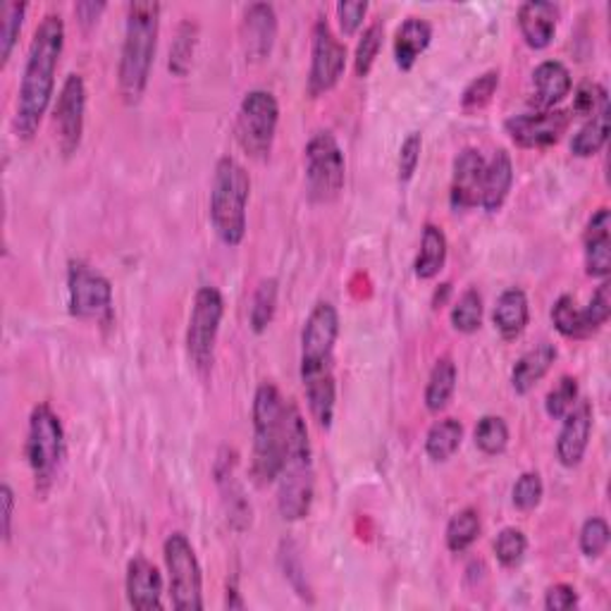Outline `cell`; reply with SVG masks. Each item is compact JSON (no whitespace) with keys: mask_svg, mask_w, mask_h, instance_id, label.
Masks as SVG:
<instances>
[{"mask_svg":"<svg viewBox=\"0 0 611 611\" xmlns=\"http://www.w3.org/2000/svg\"><path fill=\"white\" fill-rule=\"evenodd\" d=\"M63 48L65 22L63 17L55 15V12H48L31 36L27 63H24L17 91L15 119H12L15 135L24 141L36 137L48 105H51L55 91V72L60 65V55H63Z\"/></svg>","mask_w":611,"mask_h":611,"instance_id":"obj_1","label":"cell"},{"mask_svg":"<svg viewBox=\"0 0 611 611\" xmlns=\"http://www.w3.org/2000/svg\"><path fill=\"white\" fill-rule=\"evenodd\" d=\"M340 338V314L330 302H320L310 310L302 332V382L308 411L314 421L330 430L334 421V344Z\"/></svg>","mask_w":611,"mask_h":611,"instance_id":"obj_2","label":"cell"},{"mask_svg":"<svg viewBox=\"0 0 611 611\" xmlns=\"http://www.w3.org/2000/svg\"><path fill=\"white\" fill-rule=\"evenodd\" d=\"M275 483H278L280 517L284 521L306 519L316 493L314 449H310L304 416L294 402H287L282 469Z\"/></svg>","mask_w":611,"mask_h":611,"instance_id":"obj_3","label":"cell"},{"mask_svg":"<svg viewBox=\"0 0 611 611\" xmlns=\"http://www.w3.org/2000/svg\"><path fill=\"white\" fill-rule=\"evenodd\" d=\"M161 10V3L153 0H137L127 5L125 41L117 67L119 96L127 105H137L147 93L155 46H158Z\"/></svg>","mask_w":611,"mask_h":611,"instance_id":"obj_4","label":"cell"},{"mask_svg":"<svg viewBox=\"0 0 611 611\" xmlns=\"http://www.w3.org/2000/svg\"><path fill=\"white\" fill-rule=\"evenodd\" d=\"M251 177L246 167L230 155L215 165L211 187V225L225 246H239L246 237V206Z\"/></svg>","mask_w":611,"mask_h":611,"instance_id":"obj_5","label":"cell"},{"mask_svg":"<svg viewBox=\"0 0 611 611\" xmlns=\"http://www.w3.org/2000/svg\"><path fill=\"white\" fill-rule=\"evenodd\" d=\"M287 402L272 382H260L254 394V471L260 485L275 483L282 469Z\"/></svg>","mask_w":611,"mask_h":611,"instance_id":"obj_6","label":"cell"},{"mask_svg":"<svg viewBox=\"0 0 611 611\" xmlns=\"http://www.w3.org/2000/svg\"><path fill=\"white\" fill-rule=\"evenodd\" d=\"M27 463L34 475L36 489H48L55 481L60 463L65 457V430L51 404H36L27 428Z\"/></svg>","mask_w":611,"mask_h":611,"instance_id":"obj_7","label":"cell"},{"mask_svg":"<svg viewBox=\"0 0 611 611\" xmlns=\"http://www.w3.org/2000/svg\"><path fill=\"white\" fill-rule=\"evenodd\" d=\"M304 153L308 199L314 203L338 201L346 179V161L338 137L332 131H318L306 143Z\"/></svg>","mask_w":611,"mask_h":611,"instance_id":"obj_8","label":"cell"},{"mask_svg":"<svg viewBox=\"0 0 611 611\" xmlns=\"http://www.w3.org/2000/svg\"><path fill=\"white\" fill-rule=\"evenodd\" d=\"M278 125L280 103L275 99V93L266 89H251L242 99V103H239L237 113L239 147H242L251 158L266 161L272 151Z\"/></svg>","mask_w":611,"mask_h":611,"instance_id":"obj_9","label":"cell"},{"mask_svg":"<svg viewBox=\"0 0 611 611\" xmlns=\"http://www.w3.org/2000/svg\"><path fill=\"white\" fill-rule=\"evenodd\" d=\"M225 316V298L218 287L203 284L194 294V306L187 326V354L199 373H208L215 361L220 322Z\"/></svg>","mask_w":611,"mask_h":611,"instance_id":"obj_10","label":"cell"},{"mask_svg":"<svg viewBox=\"0 0 611 611\" xmlns=\"http://www.w3.org/2000/svg\"><path fill=\"white\" fill-rule=\"evenodd\" d=\"M170 600L177 611L203 609V573L194 545L184 533H170L163 545Z\"/></svg>","mask_w":611,"mask_h":611,"instance_id":"obj_11","label":"cell"},{"mask_svg":"<svg viewBox=\"0 0 611 611\" xmlns=\"http://www.w3.org/2000/svg\"><path fill=\"white\" fill-rule=\"evenodd\" d=\"M69 314L79 320H101L113 314V284L84 260L67 266Z\"/></svg>","mask_w":611,"mask_h":611,"instance_id":"obj_12","label":"cell"},{"mask_svg":"<svg viewBox=\"0 0 611 611\" xmlns=\"http://www.w3.org/2000/svg\"><path fill=\"white\" fill-rule=\"evenodd\" d=\"M346 69V46L334 36L326 20H318L310 34V67H308V96L328 93L338 87Z\"/></svg>","mask_w":611,"mask_h":611,"instance_id":"obj_13","label":"cell"},{"mask_svg":"<svg viewBox=\"0 0 611 611\" xmlns=\"http://www.w3.org/2000/svg\"><path fill=\"white\" fill-rule=\"evenodd\" d=\"M571 125L569 111H535L507 117L505 129L511 141L521 149H547L567 135Z\"/></svg>","mask_w":611,"mask_h":611,"instance_id":"obj_14","label":"cell"},{"mask_svg":"<svg viewBox=\"0 0 611 611\" xmlns=\"http://www.w3.org/2000/svg\"><path fill=\"white\" fill-rule=\"evenodd\" d=\"M84 115H87V84L81 75H67L55 103L58 143L65 155L77 153L84 137Z\"/></svg>","mask_w":611,"mask_h":611,"instance_id":"obj_15","label":"cell"},{"mask_svg":"<svg viewBox=\"0 0 611 611\" xmlns=\"http://www.w3.org/2000/svg\"><path fill=\"white\" fill-rule=\"evenodd\" d=\"M485 158L478 149H463L454 158L451 187H449V206L454 213H466L481 206V187L485 175Z\"/></svg>","mask_w":611,"mask_h":611,"instance_id":"obj_16","label":"cell"},{"mask_svg":"<svg viewBox=\"0 0 611 611\" xmlns=\"http://www.w3.org/2000/svg\"><path fill=\"white\" fill-rule=\"evenodd\" d=\"M593 435V404L578 399L576 406L561 418L557 437V459L564 469H576L585 459Z\"/></svg>","mask_w":611,"mask_h":611,"instance_id":"obj_17","label":"cell"},{"mask_svg":"<svg viewBox=\"0 0 611 611\" xmlns=\"http://www.w3.org/2000/svg\"><path fill=\"white\" fill-rule=\"evenodd\" d=\"M275 39H278V15L268 3H254L244 10L242 20V43L244 53L254 63H260L272 53Z\"/></svg>","mask_w":611,"mask_h":611,"instance_id":"obj_18","label":"cell"},{"mask_svg":"<svg viewBox=\"0 0 611 611\" xmlns=\"http://www.w3.org/2000/svg\"><path fill=\"white\" fill-rule=\"evenodd\" d=\"M583 256L585 272L590 278L607 280L611 272V213L600 208L585 225L583 232Z\"/></svg>","mask_w":611,"mask_h":611,"instance_id":"obj_19","label":"cell"},{"mask_svg":"<svg viewBox=\"0 0 611 611\" xmlns=\"http://www.w3.org/2000/svg\"><path fill=\"white\" fill-rule=\"evenodd\" d=\"M127 602L135 609H163V576L147 557H135L125 576Z\"/></svg>","mask_w":611,"mask_h":611,"instance_id":"obj_20","label":"cell"},{"mask_svg":"<svg viewBox=\"0 0 611 611\" xmlns=\"http://www.w3.org/2000/svg\"><path fill=\"white\" fill-rule=\"evenodd\" d=\"M561 17V8L547 0H529L517 12V22L523 41L529 43L533 51H543L555 41L557 24Z\"/></svg>","mask_w":611,"mask_h":611,"instance_id":"obj_21","label":"cell"},{"mask_svg":"<svg viewBox=\"0 0 611 611\" xmlns=\"http://www.w3.org/2000/svg\"><path fill=\"white\" fill-rule=\"evenodd\" d=\"M573 89V79L569 67L561 60H545L533 69V103L540 111H555Z\"/></svg>","mask_w":611,"mask_h":611,"instance_id":"obj_22","label":"cell"},{"mask_svg":"<svg viewBox=\"0 0 611 611\" xmlns=\"http://www.w3.org/2000/svg\"><path fill=\"white\" fill-rule=\"evenodd\" d=\"M430 41H433V24L423 17H406L394 34V63L402 72L413 69Z\"/></svg>","mask_w":611,"mask_h":611,"instance_id":"obj_23","label":"cell"},{"mask_svg":"<svg viewBox=\"0 0 611 611\" xmlns=\"http://www.w3.org/2000/svg\"><path fill=\"white\" fill-rule=\"evenodd\" d=\"M513 187V163L511 155L499 149L493 158L485 163L483 187H481V206L485 213H497L509 199V191Z\"/></svg>","mask_w":611,"mask_h":611,"instance_id":"obj_24","label":"cell"},{"mask_svg":"<svg viewBox=\"0 0 611 611\" xmlns=\"http://www.w3.org/2000/svg\"><path fill=\"white\" fill-rule=\"evenodd\" d=\"M495 328L505 340H517L529 328L531 320V304L529 294H525L521 287H509L499 294L495 310H493Z\"/></svg>","mask_w":611,"mask_h":611,"instance_id":"obj_25","label":"cell"},{"mask_svg":"<svg viewBox=\"0 0 611 611\" xmlns=\"http://www.w3.org/2000/svg\"><path fill=\"white\" fill-rule=\"evenodd\" d=\"M557 346L552 342H540L525 352L511 370V387L517 394H529L540 382L557 361Z\"/></svg>","mask_w":611,"mask_h":611,"instance_id":"obj_26","label":"cell"},{"mask_svg":"<svg viewBox=\"0 0 611 611\" xmlns=\"http://www.w3.org/2000/svg\"><path fill=\"white\" fill-rule=\"evenodd\" d=\"M459 382V370L451 356H440L433 370H430L428 385H425V409L430 413L445 411L449 402L454 399Z\"/></svg>","mask_w":611,"mask_h":611,"instance_id":"obj_27","label":"cell"},{"mask_svg":"<svg viewBox=\"0 0 611 611\" xmlns=\"http://www.w3.org/2000/svg\"><path fill=\"white\" fill-rule=\"evenodd\" d=\"M447 237L442 232V227L428 222L423 227V237H421V251H418L416 263H413V272L418 280H433L442 272L447 263Z\"/></svg>","mask_w":611,"mask_h":611,"instance_id":"obj_28","label":"cell"},{"mask_svg":"<svg viewBox=\"0 0 611 611\" xmlns=\"http://www.w3.org/2000/svg\"><path fill=\"white\" fill-rule=\"evenodd\" d=\"M463 442V425L457 418H442L430 425L425 435V454L430 461H449L459 451Z\"/></svg>","mask_w":611,"mask_h":611,"instance_id":"obj_29","label":"cell"},{"mask_svg":"<svg viewBox=\"0 0 611 611\" xmlns=\"http://www.w3.org/2000/svg\"><path fill=\"white\" fill-rule=\"evenodd\" d=\"M607 139H609V105L600 107L595 115H590L588 123L573 135L571 153L576 155V158H593V155L604 149Z\"/></svg>","mask_w":611,"mask_h":611,"instance_id":"obj_30","label":"cell"},{"mask_svg":"<svg viewBox=\"0 0 611 611\" xmlns=\"http://www.w3.org/2000/svg\"><path fill=\"white\" fill-rule=\"evenodd\" d=\"M481 531H483V523H481V513H478V509L466 507L454 513L447 523V531H445L449 552H454V555L466 552V549L473 547V543L481 537Z\"/></svg>","mask_w":611,"mask_h":611,"instance_id":"obj_31","label":"cell"},{"mask_svg":"<svg viewBox=\"0 0 611 611\" xmlns=\"http://www.w3.org/2000/svg\"><path fill=\"white\" fill-rule=\"evenodd\" d=\"M278 294H280V282L275 278L260 280V284L256 287L249 310V326L256 334H263L270 328L275 310H278Z\"/></svg>","mask_w":611,"mask_h":611,"instance_id":"obj_32","label":"cell"},{"mask_svg":"<svg viewBox=\"0 0 611 611\" xmlns=\"http://www.w3.org/2000/svg\"><path fill=\"white\" fill-rule=\"evenodd\" d=\"M473 440L475 447L487 454V457H497V454L505 451L509 445V425L501 416L487 413L478 421Z\"/></svg>","mask_w":611,"mask_h":611,"instance_id":"obj_33","label":"cell"},{"mask_svg":"<svg viewBox=\"0 0 611 611\" xmlns=\"http://www.w3.org/2000/svg\"><path fill=\"white\" fill-rule=\"evenodd\" d=\"M451 326L463 334H473L483 326V296L478 290H466L451 306Z\"/></svg>","mask_w":611,"mask_h":611,"instance_id":"obj_34","label":"cell"},{"mask_svg":"<svg viewBox=\"0 0 611 611\" xmlns=\"http://www.w3.org/2000/svg\"><path fill=\"white\" fill-rule=\"evenodd\" d=\"M382 39H385V27L380 22L368 24L364 29L361 39L356 43V53H354V69L358 77H368L370 69L375 65V58L382 48Z\"/></svg>","mask_w":611,"mask_h":611,"instance_id":"obj_35","label":"cell"},{"mask_svg":"<svg viewBox=\"0 0 611 611\" xmlns=\"http://www.w3.org/2000/svg\"><path fill=\"white\" fill-rule=\"evenodd\" d=\"M525 552H529V537H525V533L521 529H513V525H509V529H505L497 535L495 557L505 569H517L523 561Z\"/></svg>","mask_w":611,"mask_h":611,"instance_id":"obj_36","label":"cell"},{"mask_svg":"<svg viewBox=\"0 0 611 611\" xmlns=\"http://www.w3.org/2000/svg\"><path fill=\"white\" fill-rule=\"evenodd\" d=\"M552 322L555 328L564 334V338H588L583 328V316H581V308L576 306V298L571 294H561L555 306H552Z\"/></svg>","mask_w":611,"mask_h":611,"instance_id":"obj_37","label":"cell"},{"mask_svg":"<svg viewBox=\"0 0 611 611\" xmlns=\"http://www.w3.org/2000/svg\"><path fill=\"white\" fill-rule=\"evenodd\" d=\"M194 48H196V24L194 22H182L177 29L175 43L170 48V69L177 77H184L191 60H194Z\"/></svg>","mask_w":611,"mask_h":611,"instance_id":"obj_38","label":"cell"},{"mask_svg":"<svg viewBox=\"0 0 611 611\" xmlns=\"http://www.w3.org/2000/svg\"><path fill=\"white\" fill-rule=\"evenodd\" d=\"M499 89V69H487L481 77L469 81V87L461 93V107L463 111H483V107L493 101V96Z\"/></svg>","mask_w":611,"mask_h":611,"instance_id":"obj_39","label":"cell"},{"mask_svg":"<svg viewBox=\"0 0 611 611\" xmlns=\"http://www.w3.org/2000/svg\"><path fill=\"white\" fill-rule=\"evenodd\" d=\"M578 380L576 378H571V375H564L561 378L555 390H549L547 394V399H545V411L549 418H555V421H561L573 406H576L578 402Z\"/></svg>","mask_w":611,"mask_h":611,"instance_id":"obj_40","label":"cell"},{"mask_svg":"<svg viewBox=\"0 0 611 611\" xmlns=\"http://www.w3.org/2000/svg\"><path fill=\"white\" fill-rule=\"evenodd\" d=\"M24 15H27V3L3 5V27H0V60H3V65L10 60L12 48L20 39Z\"/></svg>","mask_w":611,"mask_h":611,"instance_id":"obj_41","label":"cell"},{"mask_svg":"<svg viewBox=\"0 0 611 611\" xmlns=\"http://www.w3.org/2000/svg\"><path fill=\"white\" fill-rule=\"evenodd\" d=\"M581 316H583L585 334L597 332L609 320V316H611V284L607 280L600 287H597L593 298H590V304L581 308Z\"/></svg>","mask_w":611,"mask_h":611,"instance_id":"obj_42","label":"cell"},{"mask_svg":"<svg viewBox=\"0 0 611 611\" xmlns=\"http://www.w3.org/2000/svg\"><path fill=\"white\" fill-rule=\"evenodd\" d=\"M609 523L602 517H593L583 523L581 529V552L588 559H600L609 547Z\"/></svg>","mask_w":611,"mask_h":611,"instance_id":"obj_43","label":"cell"},{"mask_svg":"<svg viewBox=\"0 0 611 611\" xmlns=\"http://www.w3.org/2000/svg\"><path fill=\"white\" fill-rule=\"evenodd\" d=\"M545 497V485H543V478L540 473L529 471L523 473L517 485L511 489V501L513 507L521 509V511H533L540 507V501Z\"/></svg>","mask_w":611,"mask_h":611,"instance_id":"obj_44","label":"cell"},{"mask_svg":"<svg viewBox=\"0 0 611 611\" xmlns=\"http://www.w3.org/2000/svg\"><path fill=\"white\" fill-rule=\"evenodd\" d=\"M604 105H609V99H607V89L602 87V84L585 81L576 89V96H573V111L571 113L590 117Z\"/></svg>","mask_w":611,"mask_h":611,"instance_id":"obj_45","label":"cell"},{"mask_svg":"<svg viewBox=\"0 0 611 611\" xmlns=\"http://www.w3.org/2000/svg\"><path fill=\"white\" fill-rule=\"evenodd\" d=\"M421 151H423V135L421 131H411V135L402 141L399 149V161H397L399 182H411L418 170V163H421Z\"/></svg>","mask_w":611,"mask_h":611,"instance_id":"obj_46","label":"cell"},{"mask_svg":"<svg viewBox=\"0 0 611 611\" xmlns=\"http://www.w3.org/2000/svg\"><path fill=\"white\" fill-rule=\"evenodd\" d=\"M338 20H340V29L344 36H352L358 29H361V24L368 15V3L366 0H342L338 3Z\"/></svg>","mask_w":611,"mask_h":611,"instance_id":"obj_47","label":"cell"},{"mask_svg":"<svg viewBox=\"0 0 611 611\" xmlns=\"http://www.w3.org/2000/svg\"><path fill=\"white\" fill-rule=\"evenodd\" d=\"M578 607V593L569 583H557L545 593V609L547 611H569Z\"/></svg>","mask_w":611,"mask_h":611,"instance_id":"obj_48","label":"cell"},{"mask_svg":"<svg viewBox=\"0 0 611 611\" xmlns=\"http://www.w3.org/2000/svg\"><path fill=\"white\" fill-rule=\"evenodd\" d=\"M0 509H3V540L10 543L12 537V519H15V493L8 483L0 487Z\"/></svg>","mask_w":611,"mask_h":611,"instance_id":"obj_49","label":"cell"},{"mask_svg":"<svg viewBox=\"0 0 611 611\" xmlns=\"http://www.w3.org/2000/svg\"><path fill=\"white\" fill-rule=\"evenodd\" d=\"M105 3H93V0H81V3L75 5V15L79 20L81 27H91V24L99 22L101 12L105 10Z\"/></svg>","mask_w":611,"mask_h":611,"instance_id":"obj_50","label":"cell"},{"mask_svg":"<svg viewBox=\"0 0 611 611\" xmlns=\"http://www.w3.org/2000/svg\"><path fill=\"white\" fill-rule=\"evenodd\" d=\"M225 607L227 609H244L246 602L239 597V590L234 588V585H227V595H225Z\"/></svg>","mask_w":611,"mask_h":611,"instance_id":"obj_51","label":"cell"},{"mask_svg":"<svg viewBox=\"0 0 611 611\" xmlns=\"http://www.w3.org/2000/svg\"><path fill=\"white\" fill-rule=\"evenodd\" d=\"M451 294V284L449 282H445V284H440V290L435 292V296H433V306L435 308H440L442 304L447 302V296Z\"/></svg>","mask_w":611,"mask_h":611,"instance_id":"obj_52","label":"cell"}]
</instances>
